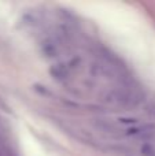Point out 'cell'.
Listing matches in <instances>:
<instances>
[{
    "label": "cell",
    "instance_id": "obj_1",
    "mask_svg": "<svg viewBox=\"0 0 155 156\" xmlns=\"http://www.w3.org/2000/svg\"><path fill=\"white\" fill-rule=\"evenodd\" d=\"M107 101L111 104L124 105V107H135L142 101V94L131 88H120L113 90L107 96Z\"/></svg>",
    "mask_w": 155,
    "mask_h": 156
}]
</instances>
